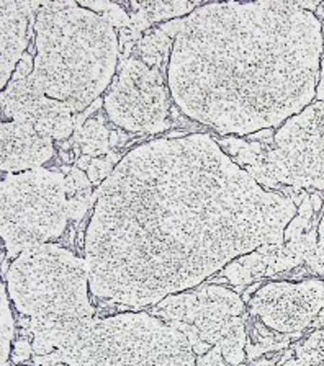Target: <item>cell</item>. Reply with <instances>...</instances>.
<instances>
[{
  "mask_svg": "<svg viewBox=\"0 0 324 366\" xmlns=\"http://www.w3.org/2000/svg\"><path fill=\"white\" fill-rule=\"evenodd\" d=\"M298 206L264 187L205 133L129 149L97 187L84 231L90 294L153 308L239 257L285 244Z\"/></svg>",
  "mask_w": 324,
  "mask_h": 366,
  "instance_id": "obj_1",
  "label": "cell"
},
{
  "mask_svg": "<svg viewBox=\"0 0 324 366\" xmlns=\"http://www.w3.org/2000/svg\"><path fill=\"white\" fill-rule=\"evenodd\" d=\"M301 2L200 3L177 20L167 86L177 110L226 136L279 128L316 96L324 29Z\"/></svg>",
  "mask_w": 324,
  "mask_h": 366,
  "instance_id": "obj_2",
  "label": "cell"
},
{
  "mask_svg": "<svg viewBox=\"0 0 324 366\" xmlns=\"http://www.w3.org/2000/svg\"><path fill=\"white\" fill-rule=\"evenodd\" d=\"M3 278L36 366H197L188 339L154 314L99 317L86 260L58 244L25 250Z\"/></svg>",
  "mask_w": 324,
  "mask_h": 366,
  "instance_id": "obj_3",
  "label": "cell"
},
{
  "mask_svg": "<svg viewBox=\"0 0 324 366\" xmlns=\"http://www.w3.org/2000/svg\"><path fill=\"white\" fill-rule=\"evenodd\" d=\"M32 79L74 115L105 95L120 67V35L74 0L33 2Z\"/></svg>",
  "mask_w": 324,
  "mask_h": 366,
  "instance_id": "obj_4",
  "label": "cell"
},
{
  "mask_svg": "<svg viewBox=\"0 0 324 366\" xmlns=\"http://www.w3.org/2000/svg\"><path fill=\"white\" fill-rule=\"evenodd\" d=\"M2 249L15 260L25 250L54 244L69 222L66 177L51 169L5 174L2 179Z\"/></svg>",
  "mask_w": 324,
  "mask_h": 366,
  "instance_id": "obj_5",
  "label": "cell"
},
{
  "mask_svg": "<svg viewBox=\"0 0 324 366\" xmlns=\"http://www.w3.org/2000/svg\"><path fill=\"white\" fill-rule=\"evenodd\" d=\"M151 314L182 332L197 356L216 347L229 366L246 360V302L226 286L208 285L172 294L153 306Z\"/></svg>",
  "mask_w": 324,
  "mask_h": 366,
  "instance_id": "obj_6",
  "label": "cell"
},
{
  "mask_svg": "<svg viewBox=\"0 0 324 366\" xmlns=\"http://www.w3.org/2000/svg\"><path fill=\"white\" fill-rule=\"evenodd\" d=\"M272 141L249 167L259 183L324 190V70L313 102L279 126Z\"/></svg>",
  "mask_w": 324,
  "mask_h": 366,
  "instance_id": "obj_7",
  "label": "cell"
},
{
  "mask_svg": "<svg viewBox=\"0 0 324 366\" xmlns=\"http://www.w3.org/2000/svg\"><path fill=\"white\" fill-rule=\"evenodd\" d=\"M167 69L151 66L138 56L121 59L102 103L105 115L125 133L155 134L171 126L172 96Z\"/></svg>",
  "mask_w": 324,
  "mask_h": 366,
  "instance_id": "obj_8",
  "label": "cell"
},
{
  "mask_svg": "<svg viewBox=\"0 0 324 366\" xmlns=\"http://www.w3.org/2000/svg\"><path fill=\"white\" fill-rule=\"evenodd\" d=\"M324 309V280L272 281L247 301V313L265 329L282 335L301 334Z\"/></svg>",
  "mask_w": 324,
  "mask_h": 366,
  "instance_id": "obj_9",
  "label": "cell"
},
{
  "mask_svg": "<svg viewBox=\"0 0 324 366\" xmlns=\"http://www.w3.org/2000/svg\"><path fill=\"white\" fill-rule=\"evenodd\" d=\"M33 56L25 54L14 77L2 90V120L22 121L54 141L74 133V113L66 103L49 99L32 79Z\"/></svg>",
  "mask_w": 324,
  "mask_h": 366,
  "instance_id": "obj_10",
  "label": "cell"
},
{
  "mask_svg": "<svg viewBox=\"0 0 324 366\" xmlns=\"http://www.w3.org/2000/svg\"><path fill=\"white\" fill-rule=\"evenodd\" d=\"M316 247V229L297 241L285 244H269L251 254L239 257L223 270L225 278L234 286H244L252 281L290 270L303 262H308Z\"/></svg>",
  "mask_w": 324,
  "mask_h": 366,
  "instance_id": "obj_11",
  "label": "cell"
},
{
  "mask_svg": "<svg viewBox=\"0 0 324 366\" xmlns=\"http://www.w3.org/2000/svg\"><path fill=\"white\" fill-rule=\"evenodd\" d=\"M2 172L20 174L45 167L54 157V140L22 121L2 120Z\"/></svg>",
  "mask_w": 324,
  "mask_h": 366,
  "instance_id": "obj_12",
  "label": "cell"
},
{
  "mask_svg": "<svg viewBox=\"0 0 324 366\" xmlns=\"http://www.w3.org/2000/svg\"><path fill=\"white\" fill-rule=\"evenodd\" d=\"M33 33V2H0V90L8 86L27 54Z\"/></svg>",
  "mask_w": 324,
  "mask_h": 366,
  "instance_id": "obj_13",
  "label": "cell"
},
{
  "mask_svg": "<svg viewBox=\"0 0 324 366\" xmlns=\"http://www.w3.org/2000/svg\"><path fill=\"white\" fill-rule=\"evenodd\" d=\"M66 195L69 218L73 221L82 220L87 209H92L94 206V183L90 182L86 172L79 167L71 169L69 174L66 175Z\"/></svg>",
  "mask_w": 324,
  "mask_h": 366,
  "instance_id": "obj_14",
  "label": "cell"
},
{
  "mask_svg": "<svg viewBox=\"0 0 324 366\" xmlns=\"http://www.w3.org/2000/svg\"><path fill=\"white\" fill-rule=\"evenodd\" d=\"M77 142L86 157H103L110 151V131L100 118L90 116L79 129Z\"/></svg>",
  "mask_w": 324,
  "mask_h": 366,
  "instance_id": "obj_15",
  "label": "cell"
},
{
  "mask_svg": "<svg viewBox=\"0 0 324 366\" xmlns=\"http://www.w3.org/2000/svg\"><path fill=\"white\" fill-rule=\"evenodd\" d=\"M279 366H324V327L295 345Z\"/></svg>",
  "mask_w": 324,
  "mask_h": 366,
  "instance_id": "obj_16",
  "label": "cell"
},
{
  "mask_svg": "<svg viewBox=\"0 0 324 366\" xmlns=\"http://www.w3.org/2000/svg\"><path fill=\"white\" fill-rule=\"evenodd\" d=\"M0 298H2V366H10L12 348H14L15 334H16V322L14 314V306H12L10 296H8L7 286L2 281L0 288Z\"/></svg>",
  "mask_w": 324,
  "mask_h": 366,
  "instance_id": "obj_17",
  "label": "cell"
},
{
  "mask_svg": "<svg viewBox=\"0 0 324 366\" xmlns=\"http://www.w3.org/2000/svg\"><path fill=\"white\" fill-rule=\"evenodd\" d=\"M82 7L88 8V10L99 14L102 18L107 20L113 28L116 29H125L132 27V18H129L128 12L123 10V7L120 3L113 2H79Z\"/></svg>",
  "mask_w": 324,
  "mask_h": 366,
  "instance_id": "obj_18",
  "label": "cell"
},
{
  "mask_svg": "<svg viewBox=\"0 0 324 366\" xmlns=\"http://www.w3.org/2000/svg\"><path fill=\"white\" fill-rule=\"evenodd\" d=\"M308 263L318 275L324 276V211L321 218H319L316 227V247H314V252L310 257Z\"/></svg>",
  "mask_w": 324,
  "mask_h": 366,
  "instance_id": "obj_19",
  "label": "cell"
},
{
  "mask_svg": "<svg viewBox=\"0 0 324 366\" xmlns=\"http://www.w3.org/2000/svg\"><path fill=\"white\" fill-rule=\"evenodd\" d=\"M197 366H228V363H226L225 356L221 355L220 348L213 347L205 355L197 356Z\"/></svg>",
  "mask_w": 324,
  "mask_h": 366,
  "instance_id": "obj_20",
  "label": "cell"
},
{
  "mask_svg": "<svg viewBox=\"0 0 324 366\" xmlns=\"http://www.w3.org/2000/svg\"><path fill=\"white\" fill-rule=\"evenodd\" d=\"M12 358L14 361H16V365L18 363H23V361L29 360V356H32L33 353V345L28 342L27 339H22V340H16V343H14V348H12Z\"/></svg>",
  "mask_w": 324,
  "mask_h": 366,
  "instance_id": "obj_21",
  "label": "cell"
}]
</instances>
